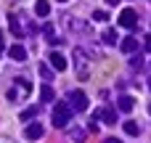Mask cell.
Listing matches in <instances>:
<instances>
[{
  "label": "cell",
  "instance_id": "cell-29",
  "mask_svg": "<svg viewBox=\"0 0 151 143\" xmlns=\"http://www.w3.org/2000/svg\"><path fill=\"white\" fill-rule=\"evenodd\" d=\"M58 3H69V0H58Z\"/></svg>",
  "mask_w": 151,
  "mask_h": 143
},
{
  "label": "cell",
  "instance_id": "cell-8",
  "mask_svg": "<svg viewBox=\"0 0 151 143\" xmlns=\"http://www.w3.org/2000/svg\"><path fill=\"white\" fill-rule=\"evenodd\" d=\"M48 61H50V66H53L56 72H64V69L69 66V64H66V58H64V53H58V50H50Z\"/></svg>",
  "mask_w": 151,
  "mask_h": 143
},
{
  "label": "cell",
  "instance_id": "cell-5",
  "mask_svg": "<svg viewBox=\"0 0 151 143\" xmlns=\"http://www.w3.org/2000/svg\"><path fill=\"white\" fill-rule=\"evenodd\" d=\"M69 103L74 111H88V106H90V101L82 90H69Z\"/></svg>",
  "mask_w": 151,
  "mask_h": 143
},
{
  "label": "cell",
  "instance_id": "cell-30",
  "mask_svg": "<svg viewBox=\"0 0 151 143\" xmlns=\"http://www.w3.org/2000/svg\"><path fill=\"white\" fill-rule=\"evenodd\" d=\"M149 88H151V80H149Z\"/></svg>",
  "mask_w": 151,
  "mask_h": 143
},
{
  "label": "cell",
  "instance_id": "cell-14",
  "mask_svg": "<svg viewBox=\"0 0 151 143\" xmlns=\"http://www.w3.org/2000/svg\"><path fill=\"white\" fill-rule=\"evenodd\" d=\"M42 34H45V42H50V45H58V42H61V37H56V29H53L50 21L42 24Z\"/></svg>",
  "mask_w": 151,
  "mask_h": 143
},
{
  "label": "cell",
  "instance_id": "cell-24",
  "mask_svg": "<svg viewBox=\"0 0 151 143\" xmlns=\"http://www.w3.org/2000/svg\"><path fill=\"white\" fill-rule=\"evenodd\" d=\"M130 66H133V69H141V56H133V61H130Z\"/></svg>",
  "mask_w": 151,
  "mask_h": 143
},
{
  "label": "cell",
  "instance_id": "cell-10",
  "mask_svg": "<svg viewBox=\"0 0 151 143\" xmlns=\"http://www.w3.org/2000/svg\"><path fill=\"white\" fill-rule=\"evenodd\" d=\"M40 109H42V103H32V106H29V109H24V111H21V114H19V119H21V122H27V125H29V122H32V119H35V117H37V114H40Z\"/></svg>",
  "mask_w": 151,
  "mask_h": 143
},
{
  "label": "cell",
  "instance_id": "cell-7",
  "mask_svg": "<svg viewBox=\"0 0 151 143\" xmlns=\"http://www.w3.org/2000/svg\"><path fill=\"white\" fill-rule=\"evenodd\" d=\"M42 135H45V127H42L40 122H29L27 130H24V138H27V141H40Z\"/></svg>",
  "mask_w": 151,
  "mask_h": 143
},
{
  "label": "cell",
  "instance_id": "cell-12",
  "mask_svg": "<svg viewBox=\"0 0 151 143\" xmlns=\"http://www.w3.org/2000/svg\"><path fill=\"white\" fill-rule=\"evenodd\" d=\"M8 56H11L13 61H19V64H21V61H27V48L16 42V45H11V48H8Z\"/></svg>",
  "mask_w": 151,
  "mask_h": 143
},
{
  "label": "cell",
  "instance_id": "cell-4",
  "mask_svg": "<svg viewBox=\"0 0 151 143\" xmlns=\"http://www.w3.org/2000/svg\"><path fill=\"white\" fill-rule=\"evenodd\" d=\"M74 64H77V77H80V80H88L90 66H88V56H85L82 48H74Z\"/></svg>",
  "mask_w": 151,
  "mask_h": 143
},
{
  "label": "cell",
  "instance_id": "cell-21",
  "mask_svg": "<svg viewBox=\"0 0 151 143\" xmlns=\"http://www.w3.org/2000/svg\"><path fill=\"white\" fill-rule=\"evenodd\" d=\"M101 40H104V45H117V32L114 29H106Z\"/></svg>",
  "mask_w": 151,
  "mask_h": 143
},
{
  "label": "cell",
  "instance_id": "cell-20",
  "mask_svg": "<svg viewBox=\"0 0 151 143\" xmlns=\"http://www.w3.org/2000/svg\"><path fill=\"white\" fill-rule=\"evenodd\" d=\"M122 127H125V133H127V135H133V138H135V135L141 133V127H138V122H133V119H127V122H125Z\"/></svg>",
  "mask_w": 151,
  "mask_h": 143
},
{
  "label": "cell",
  "instance_id": "cell-19",
  "mask_svg": "<svg viewBox=\"0 0 151 143\" xmlns=\"http://www.w3.org/2000/svg\"><path fill=\"white\" fill-rule=\"evenodd\" d=\"M72 141L74 143H85V138H88V130H82V127H72Z\"/></svg>",
  "mask_w": 151,
  "mask_h": 143
},
{
  "label": "cell",
  "instance_id": "cell-1",
  "mask_svg": "<svg viewBox=\"0 0 151 143\" xmlns=\"http://www.w3.org/2000/svg\"><path fill=\"white\" fill-rule=\"evenodd\" d=\"M8 27H11V32H13V37H27V34H35V24H32V19H27L24 13H11L8 16Z\"/></svg>",
  "mask_w": 151,
  "mask_h": 143
},
{
  "label": "cell",
  "instance_id": "cell-11",
  "mask_svg": "<svg viewBox=\"0 0 151 143\" xmlns=\"http://www.w3.org/2000/svg\"><path fill=\"white\" fill-rule=\"evenodd\" d=\"M138 48H141V42H138L135 37H125V40L119 42V50H122V53H130V56H133Z\"/></svg>",
  "mask_w": 151,
  "mask_h": 143
},
{
  "label": "cell",
  "instance_id": "cell-13",
  "mask_svg": "<svg viewBox=\"0 0 151 143\" xmlns=\"http://www.w3.org/2000/svg\"><path fill=\"white\" fill-rule=\"evenodd\" d=\"M133 106H135V98H133V96H119V98H117V109H119V111L130 114Z\"/></svg>",
  "mask_w": 151,
  "mask_h": 143
},
{
  "label": "cell",
  "instance_id": "cell-15",
  "mask_svg": "<svg viewBox=\"0 0 151 143\" xmlns=\"http://www.w3.org/2000/svg\"><path fill=\"white\" fill-rule=\"evenodd\" d=\"M66 24H69L74 32H80V34H90V27H88V24H82V21H77L74 16H66Z\"/></svg>",
  "mask_w": 151,
  "mask_h": 143
},
{
  "label": "cell",
  "instance_id": "cell-27",
  "mask_svg": "<svg viewBox=\"0 0 151 143\" xmlns=\"http://www.w3.org/2000/svg\"><path fill=\"white\" fill-rule=\"evenodd\" d=\"M104 143H122V141H119V138H106Z\"/></svg>",
  "mask_w": 151,
  "mask_h": 143
},
{
  "label": "cell",
  "instance_id": "cell-23",
  "mask_svg": "<svg viewBox=\"0 0 151 143\" xmlns=\"http://www.w3.org/2000/svg\"><path fill=\"white\" fill-rule=\"evenodd\" d=\"M141 45H143V48L151 53V34H146V37H143V42H141Z\"/></svg>",
  "mask_w": 151,
  "mask_h": 143
},
{
  "label": "cell",
  "instance_id": "cell-18",
  "mask_svg": "<svg viewBox=\"0 0 151 143\" xmlns=\"http://www.w3.org/2000/svg\"><path fill=\"white\" fill-rule=\"evenodd\" d=\"M37 69H40V77H42L45 82H50V77H53V66H50V64H45V61H40V66H37Z\"/></svg>",
  "mask_w": 151,
  "mask_h": 143
},
{
  "label": "cell",
  "instance_id": "cell-9",
  "mask_svg": "<svg viewBox=\"0 0 151 143\" xmlns=\"http://www.w3.org/2000/svg\"><path fill=\"white\" fill-rule=\"evenodd\" d=\"M96 119H104L106 125H114V122H117V111H114L111 106H101V109L96 111Z\"/></svg>",
  "mask_w": 151,
  "mask_h": 143
},
{
  "label": "cell",
  "instance_id": "cell-25",
  "mask_svg": "<svg viewBox=\"0 0 151 143\" xmlns=\"http://www.w3.org/2000/svg\"><path fill=\"white\" fill-rule=\"evenodd\" d=\"M0 143H16V141H13L11 135H0Z\"/></svg>",
  "mask_w": 151,
  "mask_h": 143
},
{
  "label": "cell",
  "instance_id": "cell-6",
  "mask_svg": "<svg viewBox=\"0 0 151 143\" xmlns=\"http://www.w3.org/2000/svg\"><path fill=\"white\" fill-rule=\"evenodd\" d=\"M117 21H119V27H125V29H135V27H138V13H135L133 8H125Z\"/></svg>",
  "mask_w": 151,
  "mask_h": 143
},
{
  "label": "cell",
  "instance_id": "cell-28",
  "mask_svg": "<svg viewBox=\"0 0 151 143\" xmlns=\"http://www.w3.org/2000/svg\"><path fill=\"white\" fill-rule=\"evenodd\" d=\"M117 3H119V0H106V5H117Z\"/></svg>",
  "mask_w": 151,
  "mask_h": 143
},
{
  "label": "cell",
  "instance_id": "cell-22",
  "mask_svg": "<svg viewBox=\"0 0 151 143\" xmlns=\"http://www.w3.org/2000/svg\"><path fill=\"white\" fill-rule=\"evenodd\" d=\"M93 19H96V21H106V19H109V13H106V11H96V13H93Z\"/></svg>",
  "mask_w": 151,
  "mask_h": 143
},
{
  "label": "cell",
  "instance_id": "cell-31",
  "mask_svg": "<svg viewBox=\"0 0 151 143\" xmlns=\"http://www.w3.org/2000/svg\"><path fill=\"white\" fill-rule=\"evenodd\" d=\"M149 111H151V109H149Z\"/></svg>",
  "mask_w": 151,
  "mask_h": 143
},
{
  "label": "cell",
  "instance_id": "cell-17",
  "mask_svg": "<svg viewBox=\"0 0 151 143\" xmlns=\"http://www.w3.org/2000/svg\"><path fill=\"white\" fill-rule=\"evenodd\" d=\"M35 13L45 19V16L50 13V3H48V0H37V3H35Z\"/></svg>",
  "mask_w": 151,
  "mask_h": 143
},
{
  "label": "cell",
  "instance_id": "cell-16",
  "mask_svg": "<svg viewBox=\"0 0 151 143\" xmlns=\"http://www.w3.org/2000/svg\"><path fill=\"white\" fill-rule=\"evenodd\" d=\"M53 98H56L53 88H50V85H42V88H40V101H42V103H50Z\"/></svg>",
  "mask_w": 151,
  "mask_h": 143
},
{
  "label": "cell",
  "instance_id": "cell-2",
  "mask_svg": "<svg viewBox=\"0 0 151 143\" xmlns=\"http://www.w3.org/2000/svg\"><path fill=\"white\" fill-rule=\"evenodd\" d=\"M13 82H16V85L5 93V98H8L11 103H21V101H27V98L32 96V85H29V80L21 77V80H13Z\"/></svg>",
  "mask_w": 151,
  "mask_h": 143
},
{
  "label": "cell",
  "instance_id": "cell-3",
  "mask_svg": "<svg viewBox=\"0 0 151 143\" xmlns=\"http://www.w3.org/2000/svg\"><path fill=\"white\" fill-rule=\"evenodd\" d=\"M72 106H66V103H56V109H53V114H50V119H53V125L61 130V127H69V122H72Z\"/></svg>",
  "mask_w": 151,
  "mask_h": 143
},
{
  "label": "cell",
  "instance_id": "cell-26",
  "mask_svg": "<svg viewBox=\"0 0 151 143\" xmlns=\"http://www.w3.org/2000/svg\"><path fill=\"white\" fill-rule=\"evenodd\" d=\"M3 50H5V42H3V32H0V56H3Z\"/></svg>",
  "mask_w": 151,
  "mask_h": 143
}]
</instances>
